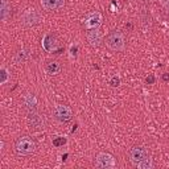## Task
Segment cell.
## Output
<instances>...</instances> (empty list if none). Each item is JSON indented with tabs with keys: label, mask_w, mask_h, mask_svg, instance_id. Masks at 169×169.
<instances>
[{
	"label": "cell",
	"mask_w": 169,
	"mask_h": 169,
	"mask_svg": "<svg viewBox=\"0 0 169 169\" xmlns=\"http://www.w3.org/2000/svg\"><path fill=\"white\" fill-rule=\"evenodd\" d=\"M104 42L112 52H122L126 46V37L120 30H112L106 36Z\"/></svg>",
	"instance_id": "obj_1"
},
{
	"label": "cell",
	"mask_w": 169,
	"mask_h": 169,
	"mask_svg": "<svg viewBox=\"0 0 169 169\" xmlns=\"http://www.w3.org/2000/svg\"><path fill=\"white\" fill-rule=\"evenodd\" d=\"M15 149L19 155H30L36 149V143L28 136L20 137L16 144H15Z\"/></svg>",
	"instance_id": "obj_2"
},
{
	"label": "cell",
	"mask_w": 169,
	"mask_h": 169,
	"mask_svg": "<svg viewBox=\"0 0 169 169\" xmlns=\"http://www.w3.org/2000/svg\"><path fill=\"white\" fill-rule=\"evenodd\" d=\"M53 115L57 120L66 123L69 120H72L73 112H72V108L69 106H66V104H57L53 110Z\"/></svg>",
	"instance_id": "obj_3"
},
{
	"label": "cell",
	"mask_w": 169,
	"mask_h": 169,
	"mask_svg": "<svg viewBox=\"0 0 169 169\" xmlns=\"http://www.w3.org/2000/svg\"><path fill=\"white\" fill-rule=\"evenodd\" d=\"M95 166L102 169H110L115 166V160L110 153H99L95 157Z\"/></svg>",
	"instance_id": "obj_4"
},
{
	"label": "cell",
	"mask_w": 169,
	"mask_h": 169,
	"mask_svg": "<svg viewBox=\"0 0 169 169\" xmlns=\"http://www.w3.org/2000/svg\"><path fill=\"white\" fill-rule=\"evenodd\" d=\"M149 157L148 155V151L143 147H133L132 149L130 151V160L133 165L136 166L140 161H143L144 158Z\"/></svg>",
	"instance_id": "obj_5"
},
{
	"label": "cell",
	"mask_w": 169,
	"mask_h": 169,
	"mask_svg": "<svg viewBox=\"0 0 169 169\" xmlns=\"http://www.w3.org/2000/svg\"><path fill=\"white\" fill-rule=\"evenodd\" d=\"M102 23V16L99 12L94 11L91 13H89L85 19V28L87 30H90V29H98L99 25H101Z\"/></svg>",
	"instance_id": "obj_6"
},
{
	"label": "cell",
	"mask_w": 169,
	"mask_h": 169,
	"mask_svg": "<svg viewBox=\"0 0 169 169\" xmlns=\"http://www.w3.org/2000/svg\"><path fill=\"white\" fill-rule=\"evenodd\" d=\"M41 21V16L34 9H29L23 15V24L25 25H37Z\"/></svg>",
	"instance_id": "obj_7"
},
{
	"label": "cell",
	"mask_w": 169,
	"mask_h": 169,
	"mask_svg": "<svg viewBox=\"0 0 169 169\" xmlns=\"http://www.w3.org/2000/svg\"><path fill=\"white\" fill-rule=\"evenodd\" d=\"M65 0H41V5L45 11H57L64 5Z\"/></svg>",
	"instance_id": "obj_8"
},
{
	"label": "cell",
	"mask_w": 169,
	"mask_h": 169,
	"mask_svg": "<svg viewBox=\"0 0 169 169\" xmlns=\"http://www.w3.org/2000/svg\"><path fill=\"white\" fill-rule=\"evenodd\" d=\"M42 46L46 52H50L52 53V52H54L58 48L57 38H56L54 36H52V34H46L45 38H44V41H42Z\"/></svg>",
	"instance_id": "obj_9"
},
{
	"label": "cell",
	"mask_w": 169,
	"mask_h": 169,
	"mask_svg": "<svg viewBox=\"0 0 169 169\" xmlns=\"http://www.w3.org/2000/svg\"><path fill=\"white\" fill-rule=\"evenodd\" d=\"M87 41L90 42L91 46H98L102 42V36L101 32L98 29H90L87 32Z\"/></svg>",
	"instance_id": "obj_10"
},
{
	"label": "cell",
	"mask_w": 169,
	"mask_h": 169,
	"mask_svg": "<svg viewBox=\"0 0 169 169\" xmlns=\"http://www.w3.org/2000/svg\"><path fill=\"white\" fill-rule=\"evenodd\" d=\"M45 69H46V72L50 76H56V74H58V73L61 72V65L56 61H49V62H46Z\"/></svg>",
	"instance_id": "obj_11"
},
{
	"label": "cell",
	"mask_w": 169,
	"mask_h": 169,
	"mask_svg": "<svg viewBox=\"0 0 169 169\" xmlns=\"http://www.w3.org/2000/svg\"><path fill=\"white\" fill-rule=\"evenodd\" d=\"M29 122H30L32 127H34V128H41L42 127V119L40 118L37 114H34V111H32L29 114Z\"/></svg>",
	"instance_id": "obj_12"
},
{
	"label": "cell",
	"mask_w": 169,
	"mask_h": 169,
	"mask_svg": "<svg viewBox=\"0 0 169 169\" xmlns=\"http://www.w3.org/2000/svg\"><path fill=\"white\" fill-rule=\"evenodd\" d=\"M11 11V7L8 5V0H1V4H0V17L1 20H5Z\"/></svg>",
	"instance_id": "obj_13"
},
{
	"label": "cell",
	"mask_w": 169,
	"mask_h": 169,
	"mask_svg": "<svg viewBox=\"0 0 169 169\" xmlns=\"http://www.w3.org/2000/svg\"><path fill=\"white\" fill-rule=\"evenodd\" d=\"M29 56H30V52H29L28 49L20 50L17 54H16V57H15V62H17V64H20V62L27 61V60L29 58Z\"/></svg>",
	"instance_id": "obj_14"
},
{
	"label": "cell",
	"mask_w": 169,
	"mask_h": 169,
	"mask_svg": "<svg viewBox=\"0 0 169 169\" xmlns=\"http://www.w3.org/2000/svg\"><path fill=\"white\" fill-rule=\"evenodd\" d=\"M136 166H137L139 169H151V168H152V160H151L149 157L144 158L143 161H140Z\"/></svg>",
	"instance_id": "obj_15"
},
{
	"label": "cell",
	"mask_w": 169,
	"mask_h": 169,
	"mask_svg": "<svg viewBox=\"0 0 169 169\" xmlns=\"http://www.w3.org/2000/svg\"><path fill=\"white\" fill-rule=\"evenodd\" d=\"M0 76H1V78H0V83H1V85H4V83L7 82V79H8V72L5 70V69H1Z\"/></svg>",
	"instance_id": "obj_16"
},
{
	"label": "cell",
	"mask_w": 169,
	"mask_h": 169,
	"mask_svg": "<svg viewBox=\"0 0 169 169\" xmlns=\"http://www.w3.org/2000/svg\"><path fill=\"white\" fill-rule=\"evenodd\" d=\"M64 144H66V139H64V137H57V139H54L53 140L54 147H61V145H64Z\"/></svg>",
	"instance_id": "obj_17"
},
{
	"label": "cell",
	"mask_w": 169,
	"mask_h": 169,
	"mask_svg": "<svg viewBox=\"0 0 169 169\" xmlns=\"http://www.w3.org/2000/svg\"><path fill=\"white\" fill-rule=\"evenodd\" d=\"M110 85H111L112 87H118L119 85H120V78L116 76H114L111 79H110Z\"/></svg>",
	"instance_id": "obj_18"
},
{
	"label": "cell",
	"mask_w": 169,
	"mask_h": 169,
	"mask_svg": "<svg viewBox=\"0 0 169 169\" xmlns=\"http://www.w3.org/2000/svg\"><path fill=\"white\" fill-rule=\"evenodd\" d=\"M77 52H78V46L77 45H73L72 48H70V56H74V58H77Z\"/></svg>",
	"instance_id": "obj_19"
},
{
	"label": "cell",
	"mask_w": 169,
	"mask_h": 169,
	"mask_svg": "<svg viewBox=\"0 0 169 169\" xmlns=\"http://www.w3.org/2000/svg\"><path fill=\"white\" fill-rule=\"evenodd\" d=\"M145 82H147L148 85H152V83L155 82V77L152 76V74H149V76L147 77V79H145Z\"/></svg>",
	"instance_id": "obj_20"
},
{
	"label": "cell",
	"mask_w": 169,
	"mask_h": 169,
	"mask_svg": "<svg viewBox=\"0 0 169 169\" xmlns=\"http://www.w3.org/2000/svg\"><path fill=\"white\" fill-rule=\"evenodd\" d=\"M160 3L162 4V7L165 8V9L169 11V0H160Z\"/></svg>",
	"instance_id": "obj_21"
},
{
	"label": "cell",
	"mask_w": 169,
	"mask_h": 169,
	"mask_svg": "<svg viewBox=\"0 0 169 169\" xmlns=\"http://www.w3.org/2000/svg\"><path fill=\"white\" fill-rule=\"evenodd\" d=\"M162 79H164V81H169V74L168 73H165V74L162 76Z\"/></svg>",
	"instance_id": "obj_22"
},
{
	"label": "cell",
	"mask_w": 169,
	"mask_h": 169,
	"mask_svg": "<svg viewBox=\"0 0 169 169\" xmlns=\"http://www.w3.org/2000/svg\"><path fill=\"white\" fill-rule=\"evenodd\" d=\"M132 1H133V0H132Z\"/></svg>",
	"instance_id": "obj_23"
}]
</instances>
